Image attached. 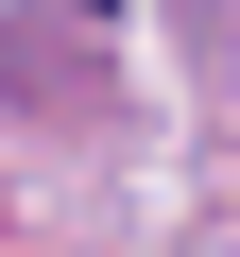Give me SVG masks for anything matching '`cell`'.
<instances>
[{
    "label": "cell",
    "instance_id": "6da1fadb",
    "mask_svg": "<svg viewBox=\"0 0 240 257\" xmlns=\"http://www.w3.org/2000/svg\"><path fill=\"white\" fill-rule=\"evenodd\" d=\"M0 103L86 120V103H103V86H86V35H69V18H0Z\"/></svg>",
    "mask_w": 240,
    "mask_h": 257
}]
</instances>
